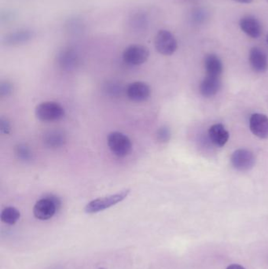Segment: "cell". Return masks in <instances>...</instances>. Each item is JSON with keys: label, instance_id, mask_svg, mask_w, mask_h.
I'll list each match as a JSON object with an SVG mask.
<instances>
[{"label": "cell", "instance_id": "6da1fadb", "mask_svg": "<svg viewBox=\"0 0 268 269\" xmlns=\"http://www.w3.org/2000/svg\"><path fill=\"white\" fill-rule=\"evenodd\" d=\"M61 204V200L57 196L48 194L36 203L33 213L37 219L47 221L53 217V215L60 209Z\"/></svg>", "mask_w": 268, "mask_h": 269}, {"label": "cell", "instance_id": "7a4b0ae2", "mask_svg": "<svg viewBox=\"0 0 268 269\" xmlns=\"http://www.w3.org/2000/svg\"><path fill=\"white\" fill-rule=\"evenodd\" d=\"M129 193H130V190L126 189V190L117 192L116 194H111V195L95 199L87 205L85 211L87 213L92 214V213H96L105 210L122 202L128 196Z\"/></svg>", "mask_w": 268, "mask_h": 269}, {"label": "cell", "instance_id": "3957f363", "mask_svg": "<svg viewBox=\"0 0 268 269\" xmlns=\"http://www.w3.org/2000/svg\"><path fill=\"white\" fill-rule=\"evenodd\" d=\"M36 116L43 122H53L60 120L66 114L62 105L56 102L47 101L39 104L35 110Z\"/></svg>", "mask_w": 268, "mask_h": 269}, {"label": "cell", "instance_id": "277c9868", "mask_svg": "<svg viewBox=\"0 0 268 269\" xmlns=\"http://www.w3.org/2000/svg\"><path fill=\"white\" fill-rule=\"evenodd\" d=\"M107 144L111 152L118 158L127 156L132 150L131 139L121 132H113L109 134Z\"/></svg>", "mask_w": 268, "mask_h": 269}, {"label": "cell", "instance_id": "5b68a950", "mask_svg": "<svg viewBox=\"0 0 268 269\" xmlns=\"http://www.w3.org/2000/svg\"><path fill=\"white\" fill-rule=\"evenodd\" d=\"M154 46L160 55L170 56L177 51V40L170 31L162 30L155 36Z\"/></svg>", "mask_w": 268, "mask_h": 269}, {"label": "cell", "instance_id": "8992f818", "mask_svg": "<svg viewBox=\"0 0 268 269\" xmlns=\"http://www.w3.org/2000/svg\"><path fill=\"white\" fill-rule=\"evenodd\" d=\"M57 63L62 70L72 72L78 69L81 65V55L75 48L66 46L58 53Z\"/></svg>", "mask_w": 268, "mask_h": 269}, {"label": "cell", "instance_id": "52a82bcc", "mask_svg": "<svg viewBox=\"0 0 268 269\" xmlns=\"http://www.w3.org/2000/svg\"><path fill=\"white\" fill-rule=\"evenodd\" d=\"M150 57V51L146 46L141 44H131L124 49L122 58L124 62L129 65H141L147 62Z\"/></svg>", "mask_w": 268, "mask_h": 269}, {"label": "cell", "instance_id": "ba28073f", "mask_svg": "<svg viewBox=\"0 0 268 269\" xmlns=\"http://www.w3.org/2000/svg\"><path fill=\"white\" fill-rule=\"evenodd\" d=\"M233 167L237 171L246 172L252 169L256 164V158L253 153L249 150L238 149L230 157Z\"/></svg>", "mask_w": 268, "mask_h": 269}, {"label": "cell", "instance_id": "9c48e42d", "mask_svg": "<svg viewBox=\"0 0 268 269\" xmlns=\"http://www.w3.org/2000/svg\"><path fill=\"white\" fill-rule=\"evenodd\" d=\"M36 33L30 29H19L7 33L3 37L2 43L7 46H17L30 43L34 39Z\"/></svg>", "mask_w": 268, "mask_h": 269}, {"label": "cell", "instance_id": "30bf717a", "mask_svg": "<svg viewBox=\"0 0 268 269\" xmlns=\"http://www.w3.org/2000/svg\"><path fill=\"white\" fill-rule=\"evenodd\" d=\"M126 95L131 101L142 103L149 100L151 94L150 86L142 81L131 83L125 88Z\"/></svg>", "mask_w": 268, "mask_h": 269}, {"label": "cell", "instance_id": "8fae6325", "mask_svg": "<svg viewBox=\"0 0 268 269\" xmlns=\"http://www.w3.org/2000/svg\"><path fill=\"white\" fill-rule=\"evenodd\" d=\"M127 26L134 34H143L150 27V17L146 11H136L127 19Z\"/></svg>", "mask_w": 268, "mask_h": 269}, {"label": "cell", "instance_id": "7c38bea8", "mask_svg": "<svg viewBox=\"0 0 268 269\" xmlns=\"http://www.w3.org/2000/svg\"><path fill=\"white\" fill-rule=\"evenodd\" d=\"M249 129L256 137L268 138V117L262 113H253L249 119Z\"/></svg>", "mask_w": 268, "mask_h": 269}, {"label": "cell", "instance_id": "4fadbf2b", "mask_svg": "<svg viewBox=\"0 0 268 269\" xmlns=\"http://www.w3.org/2000/svg\"><path fill=\"white\" fill-rule=\"evenodd\" d=\"M249 64L255 72L262 74L268 69V60L266 54L259 47H253L249 52Z\"/></svg>", "mask_w": 268, "mask_h": 269}, {"label": "cell", "instance_id": "5bb4252c", "mask_svg": "<svg viewBox=\"0 0 268 269\" xmlns=\"http://www.w3.org/2000/svg\"><path fill=\"white\" fill-rule=\"evenodd\" d=\"M239 26L242 31L246 33L247 36L257 39L262 34V26L260 21L253 16H245L240 20Z\"/></svg>", "mask_w": 268, "mask_h": 269}, {"label": "cell", "instance_id": "9a60e30c", "mask_svg": "<svg viewBox=\"0 0 268 269\" xmlns=\"http://www.w3.org/2000/svg\"><path fill=\"white\" fill-rule=\"evenodd\" d=\"M208 138L217 148H223L228 142L230 133L222 124H215L208 129Z\"/></svg>", "mask_w": 268, "mask_h": 269}, {"label": "cell", "instance_id": "2e32d148", "mask_svg": "<svg viewBox=\"0 0 268 269\" xmlns=\"http://www.w3.org/2000/svg\"><path fill=\"white\" fill-rule=\"evenodd\" d=\"M43 142L49 149H59L66 143V136L63 131L50 130L44 134Z\"/></svg>", "mask_w": 268, "mask_h": 269}, {"label": "cell", "instance_id": "e0dca14e", "mask_svg": "<svg viewBox=\"0 0 268 269\" xmlns=\"http://www.w3.org/2000/svg\"><path fill=\"white\" fill-rule=\"evenodd\" d=\"M86 29L85 20L79 16H71L64 24V30L69 36H81L85 34Z\"/></svg>", "mask_w": 268, "mask_h": 269}, {"label": "cell", "instance_id": "ac0fdd59", "mask_svg": "<svg viewBox=\"0 0 268 269\" xmlns=\"http://www.w3.org/2000/svg\"><path fill=\"white\" fill-rule=\"evenodd\" d=\"M221 88V81L220 78H214L207 76L205 79L201 81L199 86V91L201 95L205 98H210L216 95Z\"/></svg>", "mask_w": 268, "mask_h": 269}, {"label": "cell", "instance_id": "d6986e66", "mask_svg": "<svg viewBox=\"0 0 268 269\" xmlns=\"http://www.w3.org/2000/svg\"><path fill=\"white\" fill-rule=\"evenodd\" d=\"M205 69L207 76L220 78V76L224 72V65L217 55L209 54L205 58Z\"/></svg>", "mask_w": 268, "mask_h": 269}, {"label": "cell", "instance_id": "ffe728a7", "mask_svg": "<svg viewBox=\"0 0 268 269\" xmlns=\"http://www.w3.org/2000/svg\"><path fill=\"white\" fill-rule=\"evenodd\" d=\"M21 217V213L14 207H7L1 213V221L7 225H13L17 223Z\"/></svg>", "mask_w": 268, "mask_h": 269}, {"label": "cell", "instance_id": "44dd1931", "mask_svg": "<svg viewBox=\"0 0 268 269\" xmlns=\"http://www.w3.org/2000/svg\"><path fill=\"white\" fill-rule=\"evenodd\" d=\"M16 158L21 162L28 163L33 161V153L31 148L24 143L17 144L14 148Z\"/></svg>", "mask_w": 268, "mask_h": 269}, {"label": "cell", "instance_id": "7402d4cb", "mask_svg": "<svg viewBox=\"0 0 268 269\" xmlns=\"http://www.w3.org/2000/svg\"><path fill=\"white\" fill-rule=\"evenodd\" d=\"M105 91L111 97H119L122 94L124 88H123V86L121 85V83L111 81H109L105 84Z\"/></svg>", "mask_w": 268, "mask_h": 269}, {"label": "cell", "instance_id": "603a6c76", "mask_svg": "<svg viewBox=\"0 0 268 269\" xmlns=\"http://www.w3.org/2000/svg\"><path fill=\"white\" fill-rule=\"evenodd\" d=\"M172 133L170 129L167 126H163L159 128L158 130L156 131V138L157 142L160 143H166L170 140Z\"/></svg>", "mask_w": 268, "mask_h": 269}, {"label": "cell", "instance_id": "cb8c5ba5", "mask_svg": "<svg viewBox=\"0 0 268 269\" xmlns=\"http://www.w3.org/2000/svg\"><path fill=\"white\" fill-rule=\"evenodd\" d=\"M14 91V86L9 81H2L0 84V95L1 97H7L11 95Z\"/></svg>", "mask_w": 268, "mask_h": 269}, {"label": "cell", "instance_id": "d4e9b609", "mask_svg": "<svg viewBox=\"0 0 268 269\" xmlns=\"http://www.w3.org/2000/svg\"><path fill=\"white\" fill-rule=\"evenodd\" d=\"M11 131V122L8 119L2 117L0 119V132L4 135H8Z\"/></svg>", "mask_w": 268, "mask_h": 269}, {"label": "cell", "instance_id": "484cf974", "mask_svg": "<svg viewBox=\"0 0 268 269\" xmlns=\"http://www.w3.org/2000/svg\"><path fill=\"white\" fill-rule=\"evenodd\" d=\"M205 12L204 11H201L200 9H198L197 11H193L192 13V20L194 21H196L197 23L202 22L205 21Z\"/></svg>", "mask_w": 268, "mask_h": 269}, {"label": "cell", "instance_id": "4316f807", "mask_svg": "<svg viewBox=\"0 0 268 269\" xmlns=\"http://www.w3.org/2000/svg\"><path fill=\"white\" fill-rule=\"evenodd\" d=\"M14 17H15V15H14L12 11H6L5 12L1 13L0 20H1V22L2 23H7L9 21H12Z\"/></svg>", "mask_w": 268, "mask_h": 269}, {"label": "cell", "instance_id": "83f0119b", "mask_svg": "<svg viewBox=\"0 0 268 269\" xmlns=\"http://www.w3.org/2000/svg\"><path fill=\"white\" fill-rule=\"evenodd\" d=\"M227 269H246L244 267H243L242 265H239V264H231V265L228 266L227 267Z\"/></svg>", "mask_w": 268, "mask_h": 269}, {"label": "cell", "instance_id": "f1b7e54d", "mask_svg": "<svg viewBox=\"0 0 268 269\" xmlns=\"http://www.w3.org/2000/svg\"><path fill=\"white\" fill-rule=\"evenodd\" d=\"M235 2L239 3V4H251L253 2V0H234Z\"/></svg>", "mask_w": 268, "mask_h": 269}, {"label": "cell", "instance_id": "f546056e", "mask_svg": "<svg viewBox=\"0 0 268 269\" xmlns=\"http://www.w3.org/2000/svg\"><path fill=\"white\" fill-rule=\"evenodd\" d=\"M266 43H267V44H268V34L266 35Z\"/></svg>", "mask_w": 268, "mask_h": 269}, {"label": "cell", "instance_id": "4dcf8cb0", "mask_svg": "<svg viewBox=\"0 0 268 269\" xmlns=\"http://www.w3.org/2000/svg\"><path fill=\"white\" fill-rule=\"evenodd\" d=\"M98 269H106V268H103V267H101V268H98Z\"/></svg>", "mask_w": 268, "mask_h": 269}, {"label": "cell", "instance_id": "1f68e13d", "mask_svg": "<svg viewBox=\"0 0 268 269\" xmlns=\"http://www.w3.org/2000/svg\"><path fill=\"white\" fill-rule=\"evenodd\" d=\"M187 1H193V0H187Z\"/></svg>", "mask_w": 268, "mask_h": 269}, {"label": "cell", "instance_id": "d6a6232c", "mask_svg": "<svg viewBox=\"0 0 268 269\" xmlns=\"http://www.w3.org/2000/svg\"><path fill=\"white\" fill-rule=\"evenodd\" d=\"M266 1H267V2H268V0H266Z\"/></svg>", "mask_w": 268, "mask_h": 269}]
</instances>
